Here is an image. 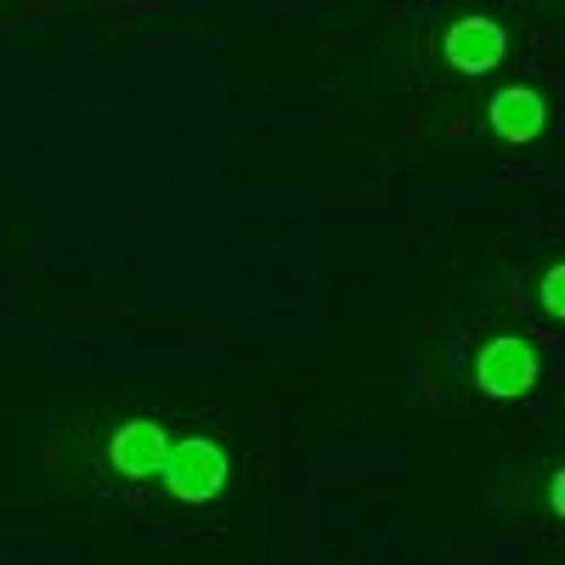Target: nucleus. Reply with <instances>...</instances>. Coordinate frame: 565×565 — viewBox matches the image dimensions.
<instances>
[{
  "instance_id": "2",
  "label": "nucleus",
  "mask_w": 565,
  "mask_h": 565,
  "mask_svg": "<svg viewBox=\"0 0 565 565\" xmlns=\"http://www.w3.org/2000/svg\"><path fill=\"white\" fill-rule=\"evenodd\" d=\"M537 373H543L537 345H532V340H521V334L487 340V345H481V356H476V380H481V391H487V396H498V402L526 396V391L537 385Z\"/></svg>"
},
{
  "instance_id": "6",
  "label": "nucleus",
  "mask_w": 565,
  "mask_h": 565,
  "mask_svg": "<svg viewBox=\"0 0 565 565\" xmlns=\"http://www.w3.org/2000/svg\"><path fill=\"white\" fill-rule=\"evenodd\" d=\"M543 311H548V317H559V311H565V271H559V266L543 277Z\"/></svg>"
},
{
  "instance_id": "3",
  "label": "nucleus",
  "mask_w": 565,
  "mask_h": 565,
  "mask_svg": "<svg viewBox=\"0 0 565 565\" xmlns=\"http://www.w3.org/2000/svg\"><path fill=\"white\" fill-rule=\"evenodd\" d=\"M441 52L458 74H492L509 52V34L492 23V18H458L441 40Z\"/></svg>"
},
{
  "instance_id": "1",
  "label": "nucleus",
  "mask_w": 565,
  "mask_h": 565,
  "mask_svg": "<svg viewBox=\"0 0 565 565\" xmlns=\"http://www.w3.org/2000/svg\"><path fill=\"white\" fill-rule=\"evenodd\" d=\"M226 452H221V441H210V436H186V441H170V452H164V463H159V481H164V492L170 498H181V503H210L221 487H226Z\"/></svg>"
},
{
  "instance_id": "5",
  "label": "nucleus",
  "mask_w": 565,
  "mask_h": 565,
  "mask_svg": "<svg viewBox=\"0 0 565 565\" xmlns=\"http://www.w3.org/2000/svg\"><path fill=\"white\" fill-rule=\"evenodd\" d=\"M487 119L503 141H537L543 125H548V108H543V97L532 85H503L492 97V108H487Z\"/></svg>"
},
{
  "instance_id": "4",
  "label": "nucleus",
  "mask_w": 565,
  "mask_h": 565,
  "mask_svg": "<svg viewBox=\"0 0 565 565\" xmlns=\"http://www.w3.org/2000/svg\"><path fill=\"white\" fill-rule=\"evenodd\" d=\"M164 452H170V436H164V424H153V418H130V424H119L114 441H108L114 469H119V476H130V481L159 476Z\"/></svg>"
}]
</instances>
